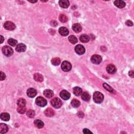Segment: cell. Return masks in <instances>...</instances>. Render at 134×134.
I'll return each instance as SVG.
<instances>
[{
  "mask_svg": "<svg viewBox=\"0 0 134 134\" xmlns=\"http://www.w3.org/2000/svg\"><path fill=\"white\" fill-rule=\"evenodd\" d=\"M27 94L29 97L34 98L37 95V91L34 88H29L27 90Z\"/></svg>",
  "mask_w": 134,
  "mask_h": 134,
  "instance_id": "obj_10",
  "label": "cell"
},
{
  "mask_svg": "<svg viewBox=\"0 0 134 134\" xmlns=\"http://www.w3.org/2000/svg\"><path fill=\"white\" fill-rule=\"evenodd\" d=\"M72 65L71 64L69 61H64L61 64V69L65 72H68L71 69Z\"/></svg>",
  "mask_w": 134,
  "mask_h": 134,
  "instance_id": "obj_5",
  "label": "cell"
},
{
  "mask_svg": "<svg viewBox=\"0 0 134 134\" xmlns=\"http://www.w3.org/2000/svg\"><path fill=\"white\" fill-rule=\"evenodd\" d=\"M106 70L108 73L114 74L116 72V68L113 64H109L106 68Z\"/></svg>",
  "mask_w": 134,
  "mask_h": 134,
  "instance_id": "obj_14",
  "label": "cell"
},
{
  "mask_svg": "<svg viewBox=\"0 0 134 134\" xmlns=\"http://www.w3.org/2000/svg\"><path fill=\"white\" fill-rule=\"evenodd\" d=\"M78 116L79 117H80V118H82V117H84V113H83V112H79V113H78Z\"/></svg>",
  "mask_w": 134,
  "mask_h": 134,
  "instance_id": "obj_38",
  "label": "cell"
},
{
  "mask_svg": "<svg viewBox=\"0 0 134 134\" xmlns=\"http://www.w3.org/2000/svg\"><path fill=\"white\" fill-rule=\"evenodd\" d=\"M104 100V95L102 93L100 92H95L93 94V100L94 102L100 104L103 102Z\"/></svg>",
  "mask_w": 134,
  "mask_h": 134,
  "instance_id": "obj_1",
  "label": "cell"
},
{
  "mask_svg": "<svg viewBox=\"0 0 134 134\" xmlns=\"http://www.w3.org/2000/svg\"><path fill=\"white\" fill-rule=\"evenodd\" d=\"M71 105L73 107L77 108L80 105V102L79 100L76 99H73L71 101Z\"/></svg>",
  "mask_w": 134,
  "mask_h": 134,
  "instance_id": "obj_27",
  "label": "cell"
},
{
  "mask_svg": "<svg viewBox=\"0 0 134 134\" xmlns=\"http://www.w3.org/2000/svg\"><path fill=\"white\" fill-rule=\"evenodd\" d=\"M72 29L73 31L75 32H80L82 31V26L80 24L78 23H76L73 25L72 26Z\"/></svg>",
  "mask_w": 134,
  "mask_h": 134,
  "instance_id": "obj_20",
  "label": "cell"
},
{
  "mask_svg": "<svg viewBox=\"0 0 134 134\" xmlns=\"http://www.w3.org/2000/svg\"><path fill=\"white\" fill-rule=\"evenodd\" d=\"M128 75H129V76H130L131 78H133L134 77V74L133 71H129V73H128Z\"/></svg>",
  "mask_w": 134,
  "mask_h": 134,
  "instance_id": "obj_39",
  "label": "cell"
},
{
  "mask_svg": "<svg viewBox=\"0 0 134 134\" xmlns=\"http://www.w3.org/2000/svg\"><path fill=\"white\" fill-rule=\"evenodd\" d=\"M44 113L46 116L49 117H51L52 116H53L54 115V110L51 108H48L46 109L44 112Z\"/></svg>",
  "mask_w": 134,
  "mask_h": 134,
  "instance_id": "obj_18",
  "label": "cell"
},
{
  "mask_svg": "<svg viewBox=\"0 0 134 134\" xmlns=\"http://www.w3.org/2000/svg\"><path fill=\"white\" fill-rule=\"evenodd\" d=\"M5 78H6V75H5V73L3 72L2 71L1 72V80L3 81L5 79Z\"/></svg>",
  "mask_w": 134,
  "mask_h": 134,
  "instance_id": "obj_36",
  "label": "cell"
},
{
  "mask_svg": "<svg viewBox=\"0 0 134 134\" xmlns=\"http://www.w3.org/2000/svg\"><path fill=\"white\" fill-rule=\"evenodd\" d=\"M29 2H31V3H36V2H37V1H29Z\"/></svg>",
  "mask_w": 134,
  "mask_h": 134,
  "instance_id": "obj_42",
  "label": "cell"
},
{
  "mask_svg": "<svg viewBox=\"0 0 134 134\" xmlns=\"http://www.w3.org/2000/svg\"><path fill=\"white\" fill-rule=\"evenodd\" d=\"M26 104V100L23 98H19L17 101V105L18 107H25Z\"/></svg>",
  "mask_w": 134,
  "mask_h": 134,
  "instance_id": "obj_23",
  "label": "cell"
},
{
  "mask_svg": "<svg viewBox=\"0 0 134 134\" xmlns=\"http://www.w3.org/2000/svg\"><path fill=\"white\" fill-rule=\"evenodd\" d=\"M59 20L62 23H65L68 21V17L67 16H65L64 14H61L59 16Z\"/></svg>",
  "mask_w": 134,
  "mask_h": 134,
  "instance_id": "obj_32",
  "label": "cell"
},
{
  "mask_svg": "<svg viewBox=\"0 0 134 134\" xmlns=\"http://www.w3.org/2000/svg\"><path fill=\"white\" fill-rule=\"evenodd\" d=\"M91 60L93 64H98L102 62V58L100 55H98V54H94V55L92 56Z\"/></svg>",
  "mask_w": 134,
  "mask_h": 134,
  "instance_id": "obj_6",
  "label": "cell"
},
{
  "mask_svg": "<svg viewBox=\"0 0 134 134\" xmlns=\"http://www.w3.org/2000/svg\"><path fill=\"white\" fill-rule=\"evenodd\" d=\"M103 87H104V88H105L106 90H107V91L110 92H111V93H113V92H114V90H113V89L112 88V87L111 86L108 85V84H107V83H103Z\"/></svg>",
  "mask_w": 134,
  "mask_h": 134,
  "instance_id": "obj_31",
  "label": "cell"
},
{
  "mask_svg": "<svg viewBox=\"0 0 134 134\" xmlns=\"http://www.w3.org/2000/svg\"><path fill=\"white\" fill-rule=\"evenodd\" d=\"M2 52L5 56L10 57L13 54V49L7 46H5L2 48Z\"/></svg>",
  "mask_w": 134,
  "mask_h": 134,
  "instance_id": "obj_3",
  "label": "cell"
},
{
  "mask_svg": "<svg viewBox=\"0 0 134 134\" xmlns=\"http://www.w3.org/2000/svg\"><path fill=\"white\" fill-rule=\"evenodd\" d=\"M34 124L37 128H42L44 126V123H43L40 119H36L34 121Z\"/></svg>",
  "mask_w": 134,
  "mask_h": 134,
  "instance_id": "obj_25",
  "label": "cell"
},
{
  "mask_svg": "<svg viewBox=\"0 0 134 134\" xmlns=\"http://www.w3.org/2000/svg\"><path fill=\"white\" fill-rule=\"evenodd\" d=\"M54 94L53 91L47 89V90H45V91H43V95H44L46 97H47L48 98H51L54 96Z\"/></svg>",
  "mask_w": 134,
  "mask_h": 134,
  "instance_id": "obj_19",
  "label": "cell"
},
{
  "mask_svg": "<svg viewBox=\"0 0 134 134\" xmlns=\"http://www.w3.org/2000/svg\"><path fill=\"white\" fill-rule=\"evenodd\" d=\"M0 37H1V43H3V41L4 40V38L3 37V36H2V35L0 36Z\"/></svg>",
  "mask_w": 134,
  "mask_h": 134,
  "instance_id": "obj_41",
  "label": "cell"
},
{
  "mask_svg": "<svg viewBox=\"0 0 134 134\" xmlns=\"http://www.w3.org/2000/svg\"><path fill=\"white\" fill-rule=\"evenodd\" d=\"M1 118L4 121H9L10 119V115L7 113H3L1 114Z\"/></svg>",
  "mask_w": 134,
  "mask_h": 134,
  "instance_id": "obj_26",
  "label": "cell"
},
{
  "mask_svg": "<svg viewBox=\"0 0 134 134\" xmlns=\"http://www.w3.org/2000/svg\"><path fill=\"white\" fill-rule=\"evenodd\" d=\"M81 98L83 101L87 102V101H90V98H91V96H90V95L88 93L86 92H84L81 94Z\"/></svg>",
  "mask_w": 134,
  "mask_h": 134,
  "instance_id": "obj_24",
  "label": "cell"
},
{
  "mask_svg": "<svg viewBox=\"0 0 134 134\" xmlns=\"http://www.w3.org/2000/svg\"><path fill=\"white\" fill-rule=\"evenodd\" d=\"M75 53L79 54V55H82V54H84L85 53L86 49L84 47V46L81 45H78L75 46Z\"/></svg>",
  "mask_w": 134,
  "mask_h": 134,
  "instance_id": "obj_8",
  "label": "cell"
},
{
  "mask_svg": "<svg viewBox=\"0 0 134 134\" xmlns=\"http://www.w3.org/2000/svg\"><path fill=\"white\" fill-rule=\"evenodd\" d=\"M35 111L32 110H29L27 112V115L29 118H33L35 116Z\"/></svg>",
  "mask_w": 134,
  "mask_h": 134,
  "instance_id": "obj_33",
  "label": "cell"
},
{
  "mask_svg": "<svg viewBox=\"0 0 134 134\" xmlns=\"http://www.w3.org/2000/svg\"><path fill=\"white\" fill-rule=\"evenodd\" d=\"M4 27L5 29L9 30V31H13L15 29L16 26L13 22L10 21H7L4 23Z\"/></svg>",
  "mask_w": 134,
  "mask_h": 134,
  "instance_id": "obj_7",
  "label": "cell"
},
{
  "mask_svg": "<svg viewBox=\"0 0 134 134\" xmlns=\"http://www.w3.org/2000/svg\"><path fill=\"white\" fill-rule=\"evenodd\" d=\"M36 104L40 107H45L47 105V102L45 98L42 96H39L36 99Z\"/></svg>",
  "mask_w": 134,
  "mask_h": 134,
  "instance_id": "obj_4",
  "label": "cell"
},
{
  "mask_svg": "<svg viewBox=\"0 0 134 134\" xmlns=\"http://www.w3.org/2000/svg\"><path fill=\"white\" fill-rule=\"evenodd\" d=\"M53 21V22L54 23L53 24H51L52 25V26H56L57 25V24H55V23H56V24L57 23V21Z\"/></svg>",
  "mask_w": 134,
  "mask_h": 134,
  "instance_id": "obj_40",
  "label": "cell"
},
{
  "mask_svg": "<svg viewBox=\"0 0 134 134\" xmlns=\"http://www.w3.org/2000/svg\"><path fill=\"white\" fill-rule=\"evenodd\" d=\"M9 130V127H8L7 125L3 123H1L0 124V133L2 134L6 133Z\"/></svg>",
  "mask_w": 134,
  "mask_h": 134,
  "instance_id": "obj_16",
  "label": "cell"
},
{
  "mask_svg": "<svg viewBox=\"0 0 134 134\" xmlns=\"http://www.w3.org/2000/svg\"><path fill=\"white\" fill-rule=\"evenodd\" d=\"M7 43H9V44L11 46H13V47H14L16 45H17V41L14 39H13V38H10L7 41Z\"/></svg>",
  "mask_w": 134,
  "mask_h": 134,
  "instance_id": "obj_30",
  "label": "cell"
},
{
  "mask_svg": "<svg viewBox=\"0 0 134 134\" xmlns=\"http://www.w3.org/2000/svg\"><path fill=\"white\" fill-rule=\"evenodd\" d=\"M17 111L20 114H23L26 113L27 109H26V107H18L17 109Z\"/></svg>",
  "mask_w": 134,
  "mask_h": 134,
  "instance_id": "obj_34",
  "label": "cell"
},
{
  "mask_svg": "<svg viewBox=\"0 0 134 134\" xmlns=\"http://www.w3.org/2000/svg\"><path fill=\"white\" fill-rule=\"evenodd\" d=\"M114 4L116 7L119 8V9H123V8L125 7L126 6L125 2L123 1H121V0L115 1L114 2Z\"/></svg>",
  "mask_w": 134,
  "mask_h": 134,
  "instance_id": "obj_13",
  "label": "cell"
},
{
  "mask_svg": "<svg viewBox=\"0 0 134 134\" xmlns=\"http://www.w3.org/2000/svg\"><path fill=\"white\" fill-rule=\"evenodd\" d=\"M34 79L37 82H41L43 81V76L41 75V74L36 73L34 75Z\"/></svg>",
  "mask_w": 134,
  "mask_h": 134,
  "instance_id": "obj_22",
  "label": "cell"
},
{
  "mask_svg": "<svg viewBox=\"0 0 134 134\" xmlns=\"http://www.w3.org/2000/svg\"><path fill=\"white\" fill-rule=\"evenodd\" d=\"M90 38L87 35L83 34L80 36V40L82 43H86L89 42Z\"/></svg>",
  "mask_w": 134,
  "mask_h": 134,
  "instance_id": "obj_21",
  "label": "cell"
},
{
  "mask_svg": "<svg viewBox=\"0 0 134 134\" xmlns=\"http://www.w3.org/2000/svg\"><path fill=\"white\" fill-rule=\"evenodd\" d=\"M59 32L62 36H67L69 34V30L65 27H61L59 29Z\"/></svg>",
  "mask_w": 134,
  "mask_h": 134,
  "instance_id": "obj_11",
  "label": "cell"
},
{
  "mask_svg": "<svg viewBox=\"0 0 134 134\" xmlns=\"http://www.w3.org/2000/svg\"><path fill=\"white\" fill-rule=\"evenodd\" d=\"M83 133L86 134H92V132H91L89 129H86V128H85V129H83Z\"/></svg>",
  "mask_w": 134,
  "mask_h": 134,
  "instance_id": "obj_37",
  "label": "cell"
},
{
  "mask_svg": "<svg viewBox=\"0 0 134 134\" xmlns=\"http://www.w3.org/2000/svg\"><path fill=\"white\" fill-rule=\"evenodd\" d=\"M52 106L55 108H59L62 106V101L58 97H54L51 101Z\"/></svg>",
  "mask_w": 134,
  "mask_h": 134,
  "instance_id": "obj_2",
  "label": "cell"
},
{
  "mask_svg": "<svg viewBox=\"0 0 134 134\" xmlns=\"http://www.w3.org/2000/svg\"><path fill=\"white\" fill-rule=\"evenodd\" d=\"M59 4L61 7L67 9L69 6V2L67 0H61L59 1Z\"/></svg>",
  "mask_w": 134,
  "mask_h": 134,
  "instance_id": "obj_17",
  "label": "cell"
},
{
  "mask_svg": "<svg viewBox=\"0 0 134 134\" xmlns=\"http://www.w3.org/2000/svg\"><path fill=\"white\" fill-rule=\"evenodd\" d=\"M60 96L63 100H68L70 97V93L67 90H63L60 93Z\"/></svg>",
  "mask_w": 134,
  "mask_h": 134,
  "instance_id": "obj_9",
  "label": "cell"
},
{
  "mask_svg": "<svg viewBox=\"0 0 134 134\" xmlns=\"http://www.w3.org/2000/svg\"><path fill=\"white\" fill-rule=\"evenodd\" d=\"M126 24L128 26H133V23L132 22V21H131L130 20H128L126 21Z\"/></svg>",
  "mask_w": 134,
  "mask_h": 134,
  "instance_id": "obj_35",
  "label": "cell"
},
{
  "mask_svg": "<svg viewBox=\"0 0 134 134\" xmlns=\"http://www.w3.org/2000/svg\"><path fill=\"white\" fill-rule=\"evenodd\" d=\"M51 64L54 65H59L61 63V60L59 58H54L51 60Z\"/></svg>",
  "mask_w": 134,
  "mask_h": 134,
  "instance_id": "obj_28",
  "label": "cell"
},
{
  "mask_svg": "<svg viewBox=\"0 0 134 134\" xmlns=\"http://www.w3.org/2000/svg\"><path fill=\"white\" fill-rule=\"evenodd\" d=\"M26 49V46L24 43H19L16 47V50L19 53H22L25 51Z\"/></svg>",
  "mask_w": 134,
  "mask_h": 134,
  "instance_id": "obj_12",
  "label": "cell"
},
{
  "mask_svg": "<svg viewBox=\"0 0 134 134\" xmlns=\"http://www.w3.org/2000/svg\"><path fill=\"white\" fill-rule=\"evenodd\" d=\"M68 39H69V42L72 43V44H75L76 43H78V39L76 37L73 35H72V36H70L68 38Z\"/></svg>",
  "mask_w": 134,
  "mask_h": 134,
  "instance_id": "obj_29",
  "label": "cell"
},
{
  "mask_svg": "<svg viewBox=\"0 0 134 134\" xmlns=\"http://www.w3.org/2000/svg\"><path fill=\"white\" fill-rule=\"evenodd\" d=\"M73 94H75V96H79L82 93V89L80 88V87L76 86L73 88Z\"/></svg>",
  "mask_w": 134,
  "mask_h": 134,
  "instance_id": "obj_15",
  "label": "cell"
}]
</instances>
